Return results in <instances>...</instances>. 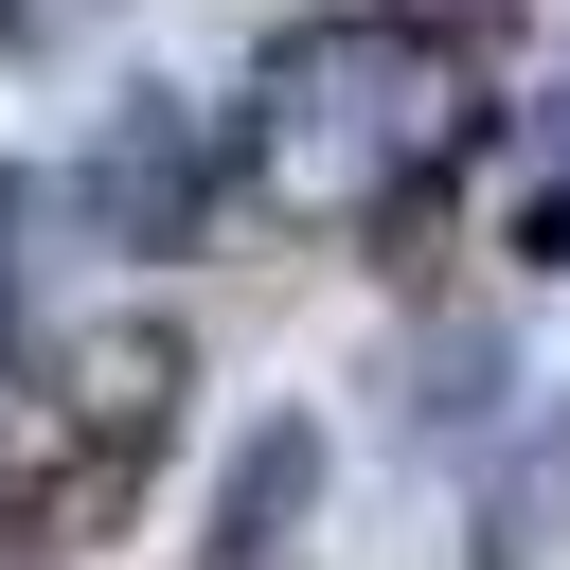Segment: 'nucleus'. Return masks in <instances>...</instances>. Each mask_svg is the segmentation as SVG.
I'll return each instance as SVG.
<instances>
[{
  "label": "nucleus",
  "mask_w": 570,
  "mask_h": 570,
  "mask_svg": "<svg viewBox=\"0 0 570 570\" xmlns=\"http://www.w3.org/2000/svg\"><path fill=\"white\" fill-rule=\"evenodd\" d=\"M517 160H534V178H517L499 249H517V267H570V89H552V107H517Z\"/></svg>",
  "instance_id": "nucleus-5"
},
{
  "label": "nucleus",
  "mask_w": 570,
  "mask_h": 570,
  "mask_svg": "<svg viewBox=\"0 0 570 570\" xmlns=\"http://www.w3.org/2000/svg\"><path fill=\"white\" fill-rule=\"evenodd\" d=\"M89 18H107V0H0V36H18V53H53V36H89Z\"/></svg>",
  "instance_id": "nucleus-8"
},
{
  "label": "nucleus",
  "mask_w": 570,
  "mask_h": 570,
  "mask_svg": "<svg viewBox=\"0 0 570 570\" xmlns=\"http://www.w3.org/2000/svg\"><path fill=\"white\" fill-rule=\"evenodd\" d=\"M178 392H196V338H178V321H89V338L36 374V410L0 428V552H18V570L107 552V534L142 517V463H160Z\"/></svg>",
  "instance_id": "nucleus-2"
},
{
  "label": "nucleus",
  "mask_w": 570,
  "mask_h": 570,
  "mask_svg": "<svg viewBox=\"0 0 570 570\" xmlns=\"http://www.w3.org/2000/svg\"><path fill=\"white\" fill-rule=\"evenodd\" d=\"M214 196H232V125H214L196 89H125V107L89 125V160H71V214H89L107 249H196Z\"/></svg>",
  "instance_id": "nucleus-3"
},
{
  "label": "nucleus",
  "mask_w": 570,
  "mask_h": 570,
  "mask_svg": "<svg viewBox=\"0 0 570 570\" xmlns=\"http://www.w3.org/2000/svg\"><path fill=\"white\" fill-rule=\"evenodd\" d=\"M18 267H36V178L0 160V338H18Z\"/></svg>",
  "instance_id": "nucleus-7"
},
{
  "label": "nucleus",
  "mask_w": 570,
  "mask_h": 570,
  "mask_svg": "<svg viewBox=\"0 0 570 570\" xmlns=\"http://www.w3.org/2000/svg\"><path fill=\"white\" fill-rule=\"evenodd\" d=\"M303 517H321V410H267V428L232 445V481H214V552H196V570H285Z\"/></svg>",
  "instance_id": "nucleus-4"
},
{
  "label": "nucleus",
  "mask_w": 570,
  "mask_h": 570,
  "mask_svg": "<svg viewBox=\"0 0 570 570\" xmlns=\"http://www.w3.org/2000/svg\"><path fill=\"white\" fill-rule=\"evenodd\" d=\"M463 142H481V53H445V36L392 18V0L285 18L267 71H249V107H232L249 196L303 214V232H410Z\"/></svg>",
  "instance_id": "nucleus-1"
},
{
  "label": "nucleus",
  "mask_w": 570,
  "mask_h": 570,
  "mask_svg": "<svg viewBox=\"0 0 570 570\" xmlns=\"http://www.w3.org/2000/svg\"><path fill=\"white\" fill-rule=\"evenodd\" d=\"M481 392H499V338H481V321L410 356V428H481Z\"/></svg>",
  "instance_id": "nucleus-6"
}]
</instances>
